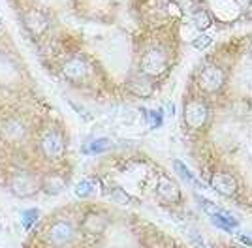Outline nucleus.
Here are the masks:
<instances>
[{
    "label": "nucleus",
    "instance_id": "1",
    "mask_svg": "<svg viewBox=\"0 0 252 248\" xmlns=\"http://www.w3.org/2000/svg\"><path fill=\"white\" fill-rule=\"evenodd\" d=\"M166 66H168V55L160 47H151L149 51H145V55L141 57V64H139L141 73L147 77L160 75L166 70Z\"/></svg>",
    "mask_w": 252,
    "mask_h": 248
},
{
    "label": "nucleus",
    "instance_id": "2",
    "mask_svg": "<svg viewBox=\"0 0 252 248\" xmlns=\"http://www.w3.org/2000/svg\"><path fill=\"white\" fill-rule=\"evenodd\" d=\"M207 119H209V107L205 102L190 100L185 103V123L189 124L190 128H194V130L203 128Z\"/></svg>",
    "mask_w": 252,
    "mask_h": 248
},
{
    "label": "nucleus",
    "instance_id": "3",
    "mask_svg": "<svg viewBox=\"0 0 252 248\" xmlns=\"http://www.w3.org/2000/svg\"><path fill=\"white\" fill-rule=\"evenodd\" d=\"M10 188L17 197H32L40 190V183L29 173H19L10 181Z\"/></svg>",
    "mask_w": 252,
    "mask_h": 248
},
{
    "label": "nucleus",
    "instance_id": "4",
    "mask_svg": "<svg viewBox=\"0 0 252 248\" xmlns=\"http://www.w3.org/2000/svg\"><path fill=\"white\" fill-rule=\"evenodd\" d=\"M200 89L201 91H205V93H217V91H220L222 85H224V72H222L220 68H217V66H207V68H203L200 73Z\"/></svg>",
    "mask_w": 252,
    "mask_h": 248
},
{
    "label": "nucleus",
    "instance_id": "5",
    "mask_svg": "<svg viewBox=\"0 0 252 248\" xmlns=\"http://www.w3.org/2000/svg\"><path fill=\"white\" fill-rule=\"evenodd\" d=\"M40 147H42V153L45 155V158H49V160H59L64 155V149H66L64 137L57 132H47L43 135Z\"/></svg>",
    "mask_w": 252,
    "mask_h": 248
},
{
    "label": "nucleus",
    "instance_id": "6",
    "mask_svg": "<svg viewBox=\"0 0 252 248\" xmlns=\"http://www.w3.org/2000/svg\"><path fill=\"white\" fill-rule=\"evenodd\" d=\"M47 237L51 243L55 245H59V247H63L66 243H70L72 239H74V227L72 224H68V222H55L51 227H49V233H47Z\"/></svg>",
    "mask_w": 252,
    "mask_h": 248
},
{
    "label": "nucleus",
    "instance_id": "7",
    "mask_svg": "<svg viewBox=\"0 0 252 248\" xmlns=\"http://www.w3.org/2000/svg\"><path fill=\"white\" fill-rule=\"evenodd\" d=\"M91 72L89 64L83 61V59H70L68 62L63 64V73L64 77L72 79V81H79V79H85Z\"/></svg>",
    "mask_w": 252,
    "mask_h": 248
},
{
    "label": "nucleus",
    "instance_id": "8",
    "mask_svg": "<svg viewBox=\"0 0 252 248\" xmlns=\"http://www.w3.org/2000/svg\"><path fill=\"white\" fill-rule=\"evenodd\" d=\"M157 194L158 197H162L164 201H179L181 199V190H179V186L171 181V179H168V177H162L160 179V183H158L157 186Z\"/></svg>",
    "mask_w": 252,
    "mask_h": 248
},
{
    "label": "nucleus",
    "instance_id": "9",
    "mask_svg": "<svg viewBox=\"0 0 252 248\" xmlns=\"http://www.w3.org/2000/svg\"><path fill=\"white\" fill-rule=\"evenodd\" d=\"M0 132H2V135L8 141H21L23 137H25V134H27V128H25V124L21 121L10 119V121H6V123L0 126Z\"/></svg>",
    "mask_w": 252,
    "mask_h": 248
},
{
    "label": "nucleus",
    "instance_id": "10",
    "mask_svg": "<svg viewBox=\"0 0 252 248\" xmlns=\"http://www.w3.org/2000/svg\"><path fill=\"white\" fill-rule=\"evenodd\" d=\"M25 27H27L32 34H42V32L47 31V27H49V19L43 15L42 11L32 10L25 15Z\"/></svg>",
    "mask_w": 252,
    "mask_h": 248
},
{
    "label": "nucleus",
    "instance_id": "11",
    "mask_svg": "<svg viewBox=\"0 0 252 248\" xmlns=\"http://www.w3.org/2000/svg\"><path fill=\"white\" fill-rule=\"evenodd\" d=\"M213 188L217 192H220L222 196H233L237 192V183L231 175H226V173H217L211 181Z\"/></svg>",
    "mask_w": 252,
    "mask_h": 248
},
{
    "label": "nucleus",
    "instance_id": "12",
    "mask_svg": "<svg viewBox=\"0 0 252 248\" xmlns=\"http://www.w3.org/2000/svg\"><path fill=\"white\" fill-rule=\"evenodd\" d=\"M64 179L61 175H57V173H51V175H47L45 179H43L42 183V188L47 192V194H51V196H55V194H59V192H63L64 188Z\"/></svg>",
    "mask_w": 252,
    "mask_h": 248
},
{
    "label": "nucleus",
    "instance_id": "13",
    "mask_svg": "<svg viewBox=\"0 0 252 248\" xmlns=\"http://www.w3.org/2000/svg\"><path fill=\"white\" fill-rule=\"evenodd\" d=\"M105 218L102 215H89V217L85 218L83 222V227L87 231H91V233H102L105 229Z\"/></svg>",
    "mask_w": 252,
    "mask_h": 248
},
{
    "label": "nucleus",
    "instance_id": "14",
    "mask_svg": "<svg viewBox=\"0 0 252 248\" xmlns=\"http://www.w3.org/2000/svg\"><path fill=\"white\" fill-rule=\"evenodd\" d=\"M173 167H175V171H177V175L183 179V181H187V183H190L192 186H201L200 181L194 177V173L190 171L187 165L183 164L181 160H173Z\"/></svg>",
    "mask_w": 252,
    "mask_h": 248
},
{
    "label": "nucleus",
    "instance_id": "15",
    "mask_svg": "<svg viewBox=\"0 0 252 248\" xmlns=\"http://www.w3.org/2000/svg\"><path fill=\"white\" fill-rule=\"evenodd\" d=\"M198 203H200V207L205 211V215H209V218L213 217H222L224 213H226V209H222V207H219L217 203H213V201H209V199H205V197H200L198 196Z\"/></svg>",
    "mask_w": 252,
    "mask_h": 248
},
{
    "label": "nucleus",
    "instance_id": "16",
    "mask_svg": "<svg viewBox=\"0 0 252 248\" xmlns=\"http://www.w3.org/2000/svg\"><path fill=\"white\" fill-rule=\"evenodd\" d=\"M109 197H111L115 203H121V205H132V203H134V197L128 196L123 188H111V190H109Z\"/></svg>",
    "mask_w": 252,
    "mask_h": 248
},
{
    "label": "nucleus",
    "instance_id": "17",
    "mask_svg": "<svg viewBox=\"0 0 252 248\" xmlns=\"http://www.w3.org/2000/svg\"><path fill=\"white\" fill-rule=\"evenodd\" d=\"M93 190H94L93 183H91L89 179H81V181L75 185V196L87 197V196H91V194H93Z\"/></svg>",
    "mask_w": 252,
    "mask_h": 248
},
{
    "label": "nucleus",
    "instance_id": "18",
    "mask_svg": "<svg viewBox=\"0 0 252 248\" xmlns=\"http://www.w3.org/2000/svg\"><path fill=\"white\" fill-rule=\"evenodd\" d=\"M194 23H196L198 29L205 31L207 27H211V15L205 10H198L194 13Z\"/></svg>",
    "mask_w": 252,
    "mask_h": 248
},
{
    "label": "nucleus",
    "instance_id": "19",
    "mask_svg": "<svg viewBox=\"0 0 252 248\" xmlns=\"http://www.w3.org/2000/svg\"><path fill=\"white\" fill-rule=\"evenodd\" d=\"M145 81H141V77H134L132 81H130V89L134 91V93L141 94V96H149L151 94V85H143Z\"/></svg>",
    "mask_w": 252,
    "mask_h": 248
},
{
    "label": "nucleus",
    "instance_id": "20",
    "mask_svg": "<svg viewBox=\"0 0 252 248\" xmlns=\"http://www.w3.org/2000/svg\"><path fill=\"white\" fill-rule=\"evenodd\" d=\"M38 218H40V211H38V209H29V211L23 213L21 222H23V226L29 229V227H32L34 222H38Z\"/></svg>",
    "mask_w": 252,
    "mask_h": 248
},
{
    "label": "nucleus",
    "instance_id": "21",
    "mask_svg": "<svg viewBox=\"0 0 252 248\" xmlns=\"http://www.w3.org/2000/svg\"><path fill=\"white\" fill-rule=\"evenodd\" d=\"M105 149H109V141L104 137V139H98V141H94L91 147H87L85 151H87V153H96V155H98V153H102V151H105Z\"/></svg>",
    "mask_w": 252,
    "mask_h": 248
},
{
    "label": "nucleus",
    "instance_id": "22",
    "mask_svg": "<svg viewBox=\"0 0 252 248\" xmlns=\"http://www.w3.org/2000/svg\"><path fill=\"white\" fill-rule=\"evenodd\" d=\"M192 45L196 47V49H207L211 45V38L209 36H205V34H201V36H198L196 40L192 41Z\"/></svg>",
    "mask_w": 252,
    "mask_h": 248
},
{
    "label": "nucleus",
    "instance_id": "23",
    "mask_svg": "<svg viewBox=\"0 0 252 248\" xmlns=\"http://www.w3.org/2000/svg\"><path fill=\"white\" fill-rule=\"evenodd\" d=\"M149 117V123L153 128H158V126H162V111H151L147 113Z\"/></svg>",
    "mask_w": 252,
    "mask_h": 248
},
{
    "label": "nucleus",
    "instance_id": "24",
    "mask_svg": "<svg viewBox=\"0 0 252 248\" xmlns=\"http://www.w3.org/2000/svg\"><path fill=\"white\" fill-rule=\"evenodd\" d=\"M211 222H213L215 226L222 227L224 231H231V226H230V224H228V222H226V220H222L220 217H213V218H211Z\"/></svg>",
    "mask_w": 252,
    "mask_h": 248
},
{
    "label": "nucleus",
    "instance_id": "25",
    "mask_svg": "<svg viewBox=\"0 0 252 248\" xmlns=\"http://www.w3.org/2000/svg\"><path fill=\"white\" fill-rule=\"evenodd\" d=\"M189 237H190V241H192V243H194V245H196L198 248H205V241H203V237H200L198 233H194V231H192Z\"/></svg>",
    "mask_w": 252,
    "mask_h": 248
},
{
    "label": "nucleus",
    "instance_id": "26",
    "mask_svg": "<svg viewBox=\"0 0 252 248\" xmlns=\"http://www.w3.org/2000/svg\"><path fill=\"white\" fill-rule=\"evenodd\" d=\"M241 243H245V245H247V247H252V239L251 237H247V235H241Z\"/></svg>",
    "mask_w": 252,
    "mask_h": 248
},
{
    "label": "nucleus",
    "instance_id": "27",
    "mask_svg": "<svg viewBox=\"0 0 252 248\" xmlns=\"http://www.w3.org/2000/svg\"><path fill=\"white\" fill-rule=\"evenodd\" d=\"M0 21H2V19H0Z\"/></svg>",
    "mask_w": 252,
    "mask_h": 248
}]
</instances>
